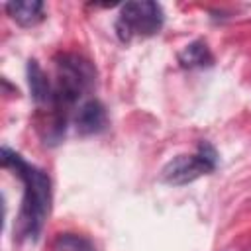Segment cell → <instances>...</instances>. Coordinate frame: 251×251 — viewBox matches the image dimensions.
Instances as JSON below:
<instances>
[{
  "instance_id": "6da1fadb",
  "label": "cell",
  "mask_w": 251,
  "mask_h": 251,
  "mask_svg": "<svg viewBox=\"0 0 251 251\" xmlns=\"http://www.w3.org/2000/svg\"><path fill=\"white\" fill-rule=\"evenodd\" d=\"M2 165L12 169L24 182V196L18 214L20 237L37 239L51 210V180L45 171L24 161V157L8 147H2Z\"/></svg>"
},
{
  "instance_id": "7a4b0ae2",
  "label": "cell",
  "mask_w": 251,
  "mask_h": 251,
  "mask_svg": "<svg viewBox=\"0 0 251 251\" xmlns=\"http://www.w3.org/2000/svg\"><path fill=\"white\" fill-rule=\"evenodd\" d=\"M165 14L157 2H126L120 8L116 20V33L122 41H131L133 37H151L163 27Z\"/></svg>"
},
{
  "instance_id": "3957f363",
  "label": "cell",
  "mask_w": 251,
  "mask_h": 251,
  "mask_svg": "<svg viewBox=\"0 0 251 251\" xmlns=\"http://www.w3.org/2000/svg\"><path fill=\"white\" fill-rule=\"evenodd\" d=\"M218 165V153L216 149L202 141L198 145V151L188 155V153H182V155H176L173 157L161 171V180L165 184H171V186H184L188 182H194L196 178L212 173Z\"/></svg>"
},
{
  "instance_id": "277c9868",
  "label": "cell",
  "mask_w": 251,
  "mask_h": 251,
  "mask_svg": "<svg viewBox=\"0 0 251 251\" xmlns=\"http://www.w3.org/2000/svg\"><path fill=\"white\" fill-rule=\"evenodd\" d=\"M106 122H108L106 108L102 106V102L94 98L84 100L75 114V129L80 135H92L102 131L106 127Z\"/></svg>"
},
{
  "instance_id": "5b68a950",
  "label": "cell",
  "mask_w": 251,
  "mask_h": 251,
  "mask_svg": "<svg viewBox=\"0 0 251 251\" xmlns=\"http://www.w3.org/2000/svg\"><path fill=\"white\" fill-rule=\"evenodd\" d=\"M4 8L10 20L22 27H33L45 18V4L39 0H12Z\"/></svg>"
},
{
  "instance_id": "8992f818",
  "label": "cell",
  "mask_w": 251,
  "mask_h": 251,
  "mask_svg": "<svg viewBox=\"0 0 251 251\" xmlns=\"http://www.w3.org/2000/svg\"><path fill=\"white\" fill-rule=\"evenodd\" d=\"M27 84H29L31 98L35 100L37 106H47V108L53 106V98H55L53 82L49 80V76L45 75V71L35 59L27 63Z\"/></svg>"
},
{
  "instance_id": "52a82bcc",
  "label": "cell",
  "mask_w": 251,
  "mask_h": 251,
  "mask_svg": "<svg viewBox=\"0 0 251 251\" xmlns=\"http://www.w3.org/2000/svg\"><path fill=\"white\" fill-rule=\"evenodd\" d=\"M178 63L184 69H202V67H210L214 63V55L204 39H196V41H190L178 53Z\"/></svg>"
},
{
  "instance_id": "ba28073f",
  "label": "cell",
  "mask_w": 251,
  "mask_h": 251,
  "mask_svg": "<svg viewBox=\"0 0 251 251\" xmlns=\"http://www.w3.org/2000/svg\"><path fill=\"white\" fill-rule=\"evenodd\" d=\"M51 251H96L90 239L78 233H61L51 245Z\"/></svg>"
}]
</instances>
